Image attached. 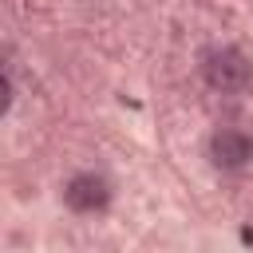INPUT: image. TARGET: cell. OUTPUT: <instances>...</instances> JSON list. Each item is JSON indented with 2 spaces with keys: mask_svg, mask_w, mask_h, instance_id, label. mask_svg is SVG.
Wrapping results in <instances>:
<instances>
[{
  "mask_svg": "<svg viewBox=\"0 0 253 253\" xmlns=\"http://www.w3.org/2000/svg\"><path fill=\"white\" fill-rule=\"evenodd\" d=\"M202 75L213 91H241L249 83V59L237 47H210L202 55Z\"/></svg>",
  "mask_w": 253,
  "mask_h": 253,
  "instance_id": "cell-1",
  "label": "cell"
},
{
  "mask_svg": "<svg viewBox=\"0 0 253 253\" xmlns=\"http://www.w3.org/2000/svg\"><path fill=\"white\" fill-rule=\"evenodd\" d=\"M63 202L75 210V213H99L107 202H111V182L103 174H75L67 186H63Z\"/></svg>",
  "mask_w": 253,
  "mask_h": 253,
  "instance_id": "cell-3",
  "label": "cell"
},
{
  "mask_svg": "<svg viewBox=\"0 0 253 253\" xmlns=\"http://www.w3.org/2000/svg\"><path fill=\"white\" fill-rule=\"evenodd\" d=\"M210 158H213V166H221V170H241V166H249V158H253V138H249L245 130H237V126H221V130H213V138H210Z\"/></svg>",
  "mask_w": 253,
  "mask_h": 253,
  "instance_id": "cell-2",
  "label": "cell"
}]
</instances>
